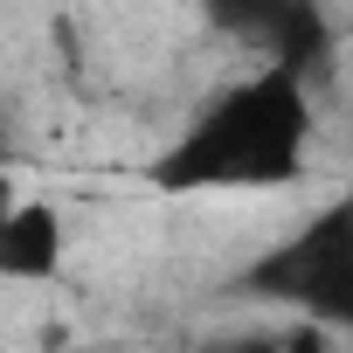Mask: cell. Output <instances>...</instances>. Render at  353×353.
Here are the masks:
<instances>
[{
	"label": "cell",
	"mask_w": 353,
	"mask_h": 353,
	"mask_svg": "<svg viewBox=\"0 0 353 353\" xmlns=\"http://www.w3.org/2000/svg\"><path fill=\"white\" fill-rule=\"evenodd\" d=\"M201 14H208L222 35L250 42L256 56L298 63L312 83H319L325 63H332V21H325L319 0H201Z\"/></svg>",
	"instance_id": "3"
},
{
	"label": "cell",
	"mask_w": 353,
	"mask_h": 353,
	"mask_svg": "<svg viewBox=\"0 0 353 353\" xmlns=\"http://www.w3.org/2000/svg\"><path fill=\"white\" fill-rule=\"evenodd\" d=\"M0 145H8V132H0Z\"/></svg>",
	"instance_id": "5"
},
{
	"label": "cell",
	"mask_w": 353,
	"mask_h": 353,
	"mask_svg": "<svg viewBox=\"0 0 353 353\" xmlns=\"http://www.w3.org/2000/svg\"><path fill=\"white\" fill-rule=\"evenodd\" d=\"M312 139H319V97L298 63L263 56L256 70L215 83L181 132L145 159L152 194H270L298 188L312 173Z\"/></svg>",
	"instance_id": "1"
},
{
	"label": "cell",
	"mask_w": 353,
	"mask_h": 353,
	"mask_svg": "<svg viewBox=\"0 0 353 353\" xmlns=\"http://www.w3.org/2000/svg\"><path fill=\"white\" fill-rule=\"evenodd\" d=\"M70 263V222L42 194L0 188V284H56Z\"/></svg>",
	"instance_id": "4"
},
{
	"label": "cell",
	"mask_w": 353,
	"mask_h": 353,
	"mask_svg": "<svg viewBox=\"0 0 353 353\" xmlns=\"http://www.w3.org/2000/svg\"><path fill=\"white\" fill-rule=\"evenodd\" d=\"M229 298L298 312L325 332H353V181L319 201L298 229H284L270 250H256L236 277Z\"/></svg>",
	"instance_id": "2"
}]
</instances>
